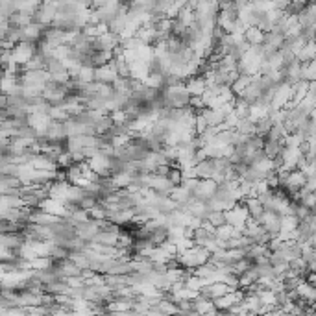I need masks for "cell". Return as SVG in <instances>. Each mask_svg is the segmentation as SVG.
<instances>
[{
	"label": "cell",
	"mask_w": 316,
	"mask_h": 316,
	"mask_svg": "<svg viewBox=\"0 0 316 316\" xmlns=\"http://www.w3.org/2000/svg\"><path fill=\"white\" fill-rule=\"evenodd\" d=\"M206 220L213 226V228H218V226L226 224V214H224V211H209Z\"/></svg>",
	"instance_id": "9"
},
{
	"label": "cell",
	"mask_w": 316,
	"mask_h": 316,
	"mask_svg": "<svg viewBox=\"0 0 316 316\" xmlns=\"http://www.w3.org/2000/svg\"><path fill=\"white\" fill-rule=\"evenodd\" d=\"M259 224L262 226V230L272 233L274 237L280 233L281 228V214L276 213V211H264V213L259 216Z\"/></svg>",
	"instance_id": "1"
},
{
	"label": "cell",
	"mask_w": 316,
	"mask_h": 316,
	"mask_svg": "<svg viewBox=\"0 0 316 316\" xmlns=\"http://www.w3.org/2000/svg\"><path fill=\"white\" fill-rule=\"evenodd\" d=\"M262 37H264V32L259 28V26H248L246 32H244V41L250 43L252 46L262 43Z\"/></svg>",
	"instance_id": "5"
},
{
	"label": "cell",
	"mask_w": 316,
	"mask_h": 316,
	"mask_svg": "<svg viewBox=\"0 0 316 316\" xmlns=\"http://www.w3.org/2000/svg\"><path fill=\"white\" fill-rule=\"evenodd\" d=\"M183 86H185V89H187V92L190 94V96H200L207 87L206 78H204V76H198V74L188 76L187 80H183Z\"/></svg>",
	"instance_id": "3"
},
{
	"label": "cell",
	"mask_w": 316,
	"mask_h": 316,
	"mask_svg": "<svg viewBox=\"0 0 316 316\" xmlns=\"http://www.w3.org/2000/svg\"><path fill=\"white\" fill-rule=\"evenodd\" d=\"M244 206H246V211H248L250 218H256L259 220L262 213H264V207H262L261 200L257 196H248V198H242Z\"/></svg>",
	"instance_id": "4"
},
{
	"label": "cell",
	"mask_w": 316,
	"mask_h": 316,
	"mask_svg": "<svg viewBox=\"0 0 316 316\" xmlns=\"http://www.w3.org/2000/svg\"><path fill=\"white\" fill-rule=\"evenodd\" d=\"M250 82H252V76H250V74H238V78L231 84V91H233V94H238L244 87L248 86Z\"/></svg>",
	"instance_id": "8"
},
{
	"label": "cell",
	"mask_w": 316,
	"mask_h": 316,
	"mask_svg": "<svg viewBox=\"0 0 316 316\" xmlns=\"http://www.w3.org/2000/svg\"><path fill=\"white\" fill-rule=\"evenodd\" d=\"M302 80H307V82H314V80H316V63H314V60L302 63Z\"/></svg>",
	"instance_id": "6"
},
{
	"label": "cell",
	"mask_w": 316,
	"mask_h": 316,
	"mask_svg": "<svg viewBox=\"0 0 316 316\" xmlns=\"http://www.w3.org/2000/svg\"><path fill=\"white\" fill-rule=\"evenodd\" d=\"M142 84L148 87H154V89H163V74L148 72V76L142 80Z\"/></svg>",
	"instance_id": "7"
},
{
	"label": "cell",
	"mask_w": 316,
	"mask_h": 316,
	"mask_svg": "<svg viewBox=\"0 0 316 316\" xmlns=\"http://www.w3.org/2000/svg\"><path fill=\"white\" fill-rule=\"evenodd\" d=\"M118 78V74L115 70V65H113V60L106 65H100V67H94V82H102V84H113L115 80Z\"/></svg>",
	"instance_id": "2"
}]
</instances>
